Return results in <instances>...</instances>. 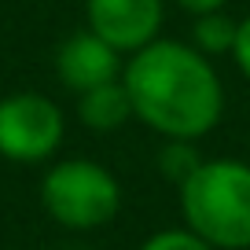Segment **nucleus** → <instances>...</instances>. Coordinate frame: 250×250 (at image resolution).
<instances>
[{
	"instance_id": "20e7f679",
	"label": "nucleus",
	"mask_w": 250,
	"mask_h": 250,
	"mask_svg": "<svg viewBox=\"0 0 250 250\" xmlns=\"http://www.w3.org/2000/svg\"><path fill=\"white\" fill-rule=\"evenodd\" d=\"M66 122L55 100L41 92H11L0 100V155L8 162H44L59 151Z\"/></svg>"
},
{
	"instance_id": "1a4fd4ad",
	"label": "nucleus",
	"mask_w": 250,
	"mask_h": 250,
	"mask_svg": "<svg viewBox=\"0 0 250 250\" xmlns=\"http://www.w3.org/2000/svg\"><path fill=\"white\" fill-rule=\"evenodd\" d=\"M199 162H203V155L195 151V140H166L162 151H158V169L177 188L199 169Z\"/></svg>"
},
{
	"instance_id": "6e6552de",
	"label": "nucleus",
	"mask_w": 250,
	"mask_h": 250,
	"mask_svg": "<svg viewBox=\"0 0 250 250\" xmlns=\"http://www.w3.org/2000/svg\"><path fill=\"white\" fill-rule=\"evenodd\" d=\"M235 30H239V19L225 15V8H221V11H206V15L191 19V44H195L203 55H210V59H217V55H232Z\"/></svg>"
},
{
	"instance_id": "f8f14e48",
	"label": "nucleus",
	"mask_w": 250,
	"mask_h": 250,
	"mask_svg": "<svg viewBox=\"0 0 250 250\" xmlns=\"http://www.w3.org/2000/svg\"><path fill=\"white\" fill-rule=\"evenodd\" d=\"M173 4H177L180 11H184V15H206V11H221L228 4V0H173Z\"/></svg>"
},
{
	"instance_id": "f03ea898",
	"label": "nucleus",
	"mask_w": 250,
	"mask_h": 250,
	"mask_svg": "<svg viewBox=\"0 0 250 250\" xmlns=\"http://www.w3.org/2000/svg\"><path fill=\"white\" fill-rule=\"evenodd\" d=\"M184 225L217 250H250V162L203 158L180 184Z\"/></svg>"
},
{
	"instance_id": "f257e3e1",
	"label": "nucleus",
	"mask_w": 250,
	"mask_h": 250,
	"mask_svg": "<svg viewBox=\"0 0 250 250\" xmlns=\"http://www.w3.org/2000/svg\"><path fill=\"white\" fill-rule=\"evenodd\" d=\"M122 81L133 100V118L166 140H199L225 114V85L213 59L191 41L155 37L125 59Z\"/></svg>"
},
{
	"instance_id": "7ed1b4c3",
	"label": "nucleus",
	"mask_w": 250,
	"mask_h": 250,
	"mask_svg": "<svg viewBox=\"0 0 250 250\" xmlns=\"http://www.w3.org/2000/svg\"><path fill=\"white\" fill-rule=\"evenodd\" d=\"M41 206L55 225L74 228V232H92L118 217L122 188L107 166L92 158H66L44 173Z\"/></svg>"
},
{
	"instance_id": "0eeeda50",
	"label": "nucleus",
	"mask_w": 250,
	"mask_h": 250,
	"mask_svg": "<svg viewBox=\"0 0 250 250\" xmlns=\"http://www.w3.org/2000/svg\"><path fill=\"white\" fill-rule=\"evenodd\" d=\"M78 118L92 133H114V129H122L133 118V100H129L125 81L118 78V81L88 88V92H78Z\"/></svg>"
},
{
	"instance_id": "39448f33",
	"label": "nucleus",
	"mask_w": 250,
	"mask_h": 250,
	"mask_svg": "<svg viewBox=\"0 0 250 250\" xmlns=\"http://www.w3.org/2000/svg\"><path fill=\"white\" fill-rule=\"evenodd\" d=\"M88 30L129 59L158 37L166 19V0H85Z\"/></svg>"
},
{
	"instance_id": "423d86ee",
	"label": "nucleus",
	"mask_w": 250,
	"mask_h": 250,
	"mask_svg": "<svg viewBox=\"0 0 250 250\" xmlns=\"http://www.w3.org/2000/svg\"><path fill=\"white\" fill-rule=\"evenodd\" d=\"M125 70V55L118 48H110L100 33L85 30L70 33V37L59 44L55 52V74L74 96L88 92L96 85H107V81H118Z\"/></svg>"
},
{
	"instance_id": "9d476101",
	"label": "nucleus",
	"mask_w": 250,
	"mask_h": 250,
	"mask_svg": "<svg viewBox=\"0 0 250 250\" xmlns=\"http://www.w3.org/2000/svg\"><path fill=\"white\" fill-rule=\"evenodd\" d=\"M140 250H217L210 247V243L203 239V235H195L191 228H166V232H155L151 239H144Z\"/></svg>"
},
{
	"instance_id": "9b49d317",
	"label": "nucleus",
	"mask_w": 250,
	"mask_h": 250,
	"mask_svg": "<svg viewBox=\"0 0 250 250\" xmlns=\"http://www.w3.org/2000/svg\"><path fill=\"white\" fill-rule=\"evenodd\" d=\"M232 59L239 66V74L250 81V15L239 19V30H235V44H232Z\"/></svg>"
}]
</instances>
